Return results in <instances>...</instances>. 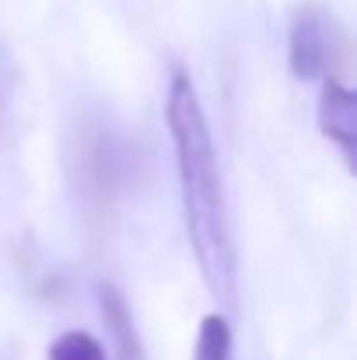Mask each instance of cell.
<instances>
[{"mask_svg": "<svg viewBox=\"0 0 357 360\" xmlns=\"http://www.w3.org/2000/svg\"><path fill=\"white\" fill-rule=\"evenodd\" d=\"M165 122L175 150V175L182 193L186 238L193 245L196 266L221 304L235 301V241L228 228L225 186L214 154V136L203 116L200 95L186 70H175L168 81Z\"/></svg>", "mask_w": 357, "mask_h": 360, "instance_id": "obj_1", "label": "cell"}, {"mask_svg": "<svg viewBox=\"0 0 357 360\" xmlns=\"http://www.w3.org/2000/svg\"><path fill=\"white\" fill-rule=\"evenodd\" d=\"M193 360H232V326L225 315H207L196 333V354Z\"/></svg>", "mask_w": 357, "mask_h": 360, "instance_id": "obj_5", "label": "cell"}, {"mask_svg": "<svg viewBox=\"0 0 357 360\" xmlns=\"http://www.w3.org/2000/svg\"><path fill=\"white\" fill-rule=\"evenodd\" d=\"M46 360H109V354H106V347L92 333L70 329V333H63V336L53 340Z\"/></svg>", "mask_w": 357, "mask_h": 360, "instance_id": "obj_6", "label": "cell"}, {"mask_svg": "<svg viewBox=\"0 0 357 360\" xmlns=\"http://www.w3.org/2000/svg\"><path fill=\"white\" fill-rule=\"evenodd\" d=\"M99 304H102V319H106V329H109V340H113L116 360H147L144 343H140V336H137L133 311H130L126 297L119 294L116 287L102 283V287H99Z\"/></svg>", "mask_w": 357, "mask_h": 360, "instance_id": "obj_4", "label": "cell"}, {"mask_svg": "<svg viewBox=\"0 0 357 360\" xmlns=\"http://www.w3.org/2000/svg\"><path fill=\"white\" fill-rule=\"evenodd\" d=\"M333 32L319 7H298L287 28V67L298 81H315L333 74Z\"/></svg>", "mask_w": 357, "mask_h": 360, "instance_id": "obj_2", "label": "cell"}, {"mask_svg": "<svg viewBox=\"0 0 357 360\" xmlns=\"http://www.w3.org/2000/svg\"><path fill=\"white\" fill-rule=\"evenodd\" d=\"M319 129L330 143L340 147L347 168H354L357 158V98L344 84L340 74L322 77V95H319Z\"/></svg>", "mask_w": 357, "mask_h": 360, "instance_id": "obj_3", "label": "cell"}]
</instances>
